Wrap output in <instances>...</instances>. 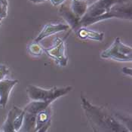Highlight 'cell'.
<instances>
[{"label":"cell","mask_w":132,"mask_h":132,"mask_svg":"<svg viewBox=\"0 0 132 132\" xmlns=\"http://www.w3.org/2000/svg\"><path fill=\"white\" fill-rule=\"evenodd\" d=\"M0 132H2V131H0Z\"/></svg>","instance_id":"484cf974"},{"label":"cell","mask_w":132,"mask_h":132,"mask_svg":"<svg viewBox=\"0 0 132 132\" xmlns=\"http://www.w3.org/2000/svg\"><path fill=\"white\" fill-rule=\"evenodd\" d=\"M1 25H2V20H0V27H1Z\"/></svg>","instance_id":"cb8c5ba5"},{"label":"cell","mask_w":132,"mask_h":132,"mask_svg":"<svg viewBox=\"0 0 132 132\" xmlns=\"http://www.w3.org/2000/svg\"><path fill=\"white\" fill-rule=\"evenodd\" d=\"M9 72V70L5 65H0V81L5 79Z\"/></svg>","instance_id":"d6986e66"},{"label":"cell","mask_w":132,"mask_h":132,"mask_svg":"<svg viewBox=\"0 0 132 132\" xmlns=\"http://www.w3.org/2000/svg\"><path fill=\"white\" fill-rule=\"evenodd\" d=\"M28 51L32 56H41L43 52L44 48L39 44V42H32L28 46Z\"/></svg>","instance_id":"2e32d148"},{"label":"cell","mask_w":132,"mask_h":132,"mask_svg":"<svg viewBox=\"0 0 132 132\" xmlns=\"http://www.w3.org/2000/svg\"><path fill=\"white\" fill-rule=\"evenodd\" d=\"M77 36L81 39H91V40L102 42L104 39V33L103 32L89 30L87 27H81L76 32Z\"/></svg>","instance_id":"30bf717a"},{"label":"cell","mask_w":132,"mask_h":132,"mask_svg":"<svg viewBox=\"0 0 132 132\" xmlns=\"http://www.w3.org/2000/svg\"><path fill=\"white\" fill-rule=\"evenodd\" d=\"M29 1L32 2V3H35V4H39V3H42V2H47L48 0H29Z\"/></svg>","instance_id":"603a6c76"},{"label":"cell","mask_w":132,"mask_h":132,"mask_svg":"<svg viewBox=\"0 0 132 132\" xmlns=\"http://www.w3.org/2000/svg\"><path fill=\"white\" fill-rule=\"evenodd\" d=\"M8 0H0V20H2L7 17L8 14Z\"/></svg>","instance_id":"ac0fdd59"},{"label":"cell","mask_w":132,"mask_h":132,"mask_svg":"<svg viewBox=\"0 0 132 132\" xmlns=\"http://www.w3.org/2000/svg\"><path fill=\"white\" fill-rule=\"evenodd\" d=\"M111 18L131 20V5L125 2L114 5L110 10L101 16L91 19H87V20H81L80 26L83 27H88V26L92 25L95 23L111 19Z\"/></svg>","instance_id":"7a4b0ae2"},{"label":"cell","mask_w":132,"mask_h":132,"mask_svg":"<svg viewBox=\"0 0 132 132\" xmlns=\"http://www.w3.org/2000/svg\"><path fill=\"white\" fill-rule=\"evenodd\" d=\"M50 116H51V109L49 106L47 109L36 114L35 132L41 128L43 125H45L48 121H50Z\"/></svg>","instance_id":"9a60e30c"},{"label":"cell","mask_w":132,"mask_h":132,"mask_svg":"<svg viewBox=\"0 0 132 132\" xmlns=\"http://www.w3.org/2000/svg\"><path fill=\"white\" fill-rule=\"evenodd\" d=\"M51 101H32V102L30 103L24 109V112H30L32 114L36 115L38 112H41L45 109H47L48 106H50Z\"/></svg>","instance_id":"7c38bea8"},{"label":"cell","mask_w":132,"mask_h":132,"mask_svg":"<svg viewBox=\"0 0 132 132\" xmlns=\"http://www.w3.org/2000/svg\"><path fill=\"white\" fill-rule=\"evenodd\" d=\"M24 114H25V112H24V110H23V112L14 119V128L15 132H19V131L21 129V127H22L23 122Z\"/></svg>","instance_id":"e0dca14e"},{"label":"cell","mask_w":132,"mask_h":132,"mask_svg":"<svg viewBox=\"0 0 132 132\" xmlns=\"http://www.w3.org/2000/svg\"><path fill=\"white\" fill-rule=\"evenodd\" d=\"M36 118V115L25 112L23 125L21 127L22 132H35Z\"/></svg>","instance_id":"4fadbf2b"},{"label":"cell","mask_w":132,"mask_h":132,"mask_svg":"<svg viewBox=\"0 0 132 132\" xmlns=\"http://www.w3.org/2000/svg\"><path fill=\"white\" fill-rule=\"evenodd\" d=\"M23 110H21L20 108L17 107V106H14L11 110L7 119L5 120V123L2 125V132H15L14 128V119L20 115L21 112H23Z\"/></svg>","instance_id":"8fae6325"},{"label":"cell","mask_w":132,"mask_h":132,"mask_svg":"<svg viewBox=\"0 0 132 132\" xmlns=\"http://www.w3.org/2000/svg\"><path fill=\"white\" fill-rule=\"evenodd\" d=\"M72 11L80 18H81L88 9V3L86 0H73L70 2Z\"/></svg>","instance_id":"5bb4252c"},{"label":"cell","mask_w":132,"mask_h":132,"mask_svg":"<svg viewBox=\"0 0 132 132\" xmlns=\"http://www.w3.org/2000/svg\"><path fill=\"white\" fill-rule=\"evenodd\" d=\"M18 83V80L17 79H3L0 81V106L5 107L11 92Z\"/></svg>","instance_id":"9c48e42d"},{"label":"cell","mask_w":132,"mask_h":132,"mask_svg":"<svg viewBox=\"0 0 132 132\" xmlns=\"http://www.w3.org/2000/svg\"><path fill=\"white\" fill-rule=\"evenodd\" d=\"M59 13L61 17L67 23V25L71 28L72 30L76 32L79 28L81 27L80 26V20L81 18L78 17L71 9L70 2H64L61 5V8L59 9Z\"/></svg>","instance_id":"52a82bcc"},{"label":"cell","mask_w":132,"mask_h":132,"mask_svg":"<svg viewBox=\"0 0 132 132\" xmlns=\"http://www.w3.org/2000/svg\"><path fill=\"white\" fill-rule=\"evenodd\" d=\"M70 29V27L67 24H63V23H57V24H53V23H48L46 24L43 29L41 30L39 33V35L36 37L34 42H39L44 39L49 37L54 34L63 32V31L68 30Z\"/></svg>","instance_id":"ba28073f"},{"label":"cell","mask_w":132,"mask_h":132,"mask_svg":"<svg viewBox=\"0 0 132 132\" xmlns=\"http://www.w3.org/2000/svg\"><path fill=\"white\" fill-rule=\"evenodd\" d=\"M72 1H73V0H72Z\"/></svg>","instance_id":"d4e9b609"},{"label":"cell","mask_w":132,"mask_h":132,"mask_svg":"<svg viewBox=\"0 0 132 132\" xmlns=\"http://www.w3.org/2000/svg\"><path fill=\"white\" fill-rule=\"evenodd\" d=\"M125 0H97L93 3L88 9L81 20H87L101 16L110 10L114 5L124 3Z\"/></svg>","instance_id":"5b68a950"},{"label":"cell","mask_w":132,"mask_h":132,"mask_svg":"<svg viewBox=\"0 0 132 132\" xmlns=\"http://www.w3.org/2000/svg\"><path fill=\"white\" fill-rule=\"evenodd\" d=\"M122 72L127 76H132V69L130 67H123L122 69Z\"/></svg>","instance_id":"44dd1931"},{"label":"cell","mask_w":132,"mask_h":132,"mask_svg":"<svg viewBox=\"0 0 132 132\" xmlns=\"http://www.w3.org/2000/svg\"><path fill=\"white\" fill-rule=\"evenodd\" d=\"M51 2V5L54 6H58L61 4H63L64 2H66L67 0H49Z\"/></svg>","instance_id":"7402d4cb"},{"label":"cell","mask_w":132,"mask_h":132,"mask_svg":"<svg viewBox=\"0 0 132 132\" xmlns=\"http://www.w3.org/2000/svg\"><path fill=\"white\" fill-rule=\"evenodd\" d=\"M44 51L60 67H66L67 65L68 57L65 54V44L60 38H57L54 45L49 48H45Z\"/></svg>","instance_id":"8992f818"},{"label":"cell","mask_w":132,"mask_h":132,"mask_svg":"<svg viewBox=\"0 0 132 132\" xmlns=\"http://www.w3.org/2000/svg\"><path fill=\"white\" fill-rule=\"evenodd\" d=\"M50 125H51V120L48 121L45 125H43L41 128L37 130L36 132H47V131L48 130V128L50 127Z\"/></svg>","instance_id":"ffe728a7"},{"label":"cell","mask_w":132,"mask_h":132,"mask_svg":"<svg viewBox=\"0 0 132 132\" xmlns=\"http://www.w3.org/2000/svg\"><path fill=\"white\" fill-rule=\"evenodd\" d=\"M101 57L103 59H112L119 62H131L132 48L123 44L120 38L117 37L110 48L102 52Z\"/></svg>","instance_id":"277c9868"},{"label":"cell","mask_w":132,"mask_h":132,"mask_svg":"<svg viewBox=\"0 0 132 132\" xmlns=\"http://www.w3.org/2000/svg\"><path fill=\"white\" fill-rule=\"evenodd\" d=\"M72 89V86L64 88H53L51 89H43L42 88L29 85L27 87L28 97L36 101H54L60 97L68 94Z\"/></svg>","instance_id":"3957f363"},{"label":"cell","mask_w":132,"mask_h":132,"mask_svg":"<svg viewBox=\"0 0 132 132\" xmlns=\"http://www.w3.org/2000/svg\"><path fill=\"white\" fill-rule=\"evenodd\" d=\"M81 101L85 115L97 132H131L106 109L93 105L82 95Z\"/></svg>","instance_id":"6da1fadb"}]
</instances>
